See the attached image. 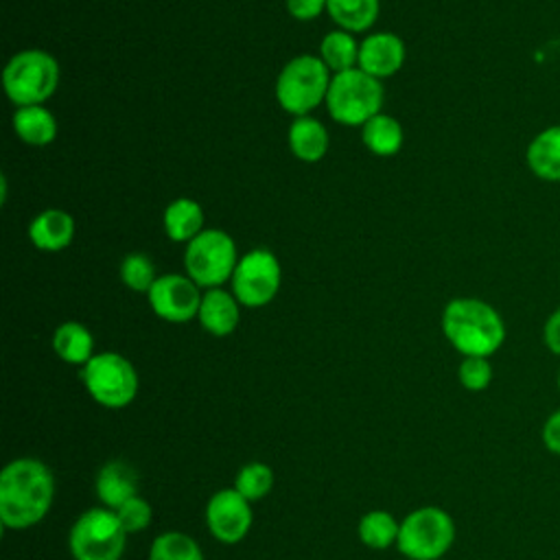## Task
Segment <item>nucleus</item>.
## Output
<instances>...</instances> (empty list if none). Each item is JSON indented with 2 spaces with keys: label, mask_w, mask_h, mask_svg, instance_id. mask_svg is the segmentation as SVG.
I'll use <instances>...</instances> for the list:
<instances>
[{
  "label": "nucleus",
  "mask_w": 560,
  "mask_h": 560,
  "mask_svg": "<svg viewBox=\"0 0 560 560\" xmlns=\"http://www.w3.org/2000/svg\"><path fill=\"white\" fill-rule=\"evenodd\" d=\"M52 470L35 457L11 459L0 472V523L4 529H28L50 510Z\"/></svg>",
  "instance_id": "f257e3e1"
},
{
  "label": "nucleus",
  "mask_w": 560,
  "mask_h": 560,
  "mask_svg": "<svg viewBox=\"0 0 560 560\" xmlns=\"http://www.w3.org/2000/svg\"><path fill=\"white\" fill-rule=\"evenodd\" d=\"M442 332L462 357H492L505 341V324L494 306L477 298H455L444 306Z\"/></svg>",
  "instance_id": "f03ea898"
},
{
  "label": "nucleus",
  "mask_w": 560,
  "mask_h": 560,
  "mask_svg": "<svg viewBox=\"0 0 560 560\" xmlns=\"http://www.w3.org/2000/svg\"><path fill=\"white\" fill-rule=\"evenodd\" d=\"M383 96L381 79L363 72L361 68H350L330 79L326 105L337 122L365 125L370 118L381 114Z\"/></svg>",
  "instance_id": "7ed1b4c3"
},
{
  "label": "nucleus",
  "mask_w": 560,
  "mask_h": 560,
  "mask_svg": "<svg viewBox=\"0 0 560 560\" xmlns=\"http://www.w3.org/2000/svg\"><path fill=\"white\" fill-rule=\"evenodd\" d=\"M4 92L18 107L42 105L59 83V66L46 50H22L13 55L2 74Z\"/></svg>",
  "instance_id": "20e7f679"
},
{
  "label": "nucleus",
  "mask_w": 560,
  "mask_h": 560,
  "mask_svg": "<svg viewBox=\"0 0 560 560\" xmlns=\"http://www.w3.org/2000/svg\"><path fill=\"white\" fill-rule=\"evenodd\" d=\"M455 542V523L438 505H422L400 521L396 549L409 560H440Z\"/></svg>",
  "instance_id": "39448f33"
},
{
  "label": "nucleus",
  "mask_w": 560,
  "mask_h": 560,
  "mask_svg": "<svg viewBox=\"0 0 560 560\" xmlns=\"http://www.w3.org/2000/svg\"><path fill=\"white\" fill-rule=\"evenodd\" d=\"M127 545V532L109 508L85 510L68 534V547L74 560H120Z\"/></svg>",
  "instance_id": "423d86ee"
},
{
  "label": "nucleus",
  "mask_w": 560,
  "mask_h": 560,
  "mask_svg": "<svg viewBox=\"0 0 560 560\" xmlns=\"http://www.w3.org/2000/svg\"><path fill=\"white\" fill-rule=\"evenodd\" d=\"M328 72V66L313 55H300L287 61L276 81V98L282 109L300 118L326 101L330 88Z\"/></svg>",
  "instance_id": "0eeeda50"
},
{
  "label": "nucleus",
  "mask_w": 560,
  "mask_h": 560,
  "mask_svg": "<svg viewBox=\"0 0 560 560\" xmlns=\"http://www.w3.org/2000/svg\"><path fill=\"white\" fill-rule=\"evenodd\" d=\"M81 381L88 394L105 409H122L138 394V372L118 352L94 354L81 368Z\"/></svg>",
  "instance_id": "6e6552de"
},
{
  "label": "nucleus",
  "mask_w": 560,
  "mask_h": 560,
  "mask_svg": "<svg viewBox=\"0 0 560 560\" xmlns=\"http://www.w3.org/2000/svg\"><path fill=\"white\" fill-rule=\"evenodd\" d=\"M184 265L197 287L217 289L232 278L238 265L236 245L223 230H203L188 241Z\"/></svg>",
  "instance_id": "1a4fd4ad"
},
{
  "label": "nucleus",
  "mask_w": 560,
  "mask_h": 560,
  "mask_svg": "<svg viewBox=\"0 0 560 560\" xmlns=\"http://www.w3.org/2000/svg\"><path fill=\"white\" fill-rule=\"evenodd\" d=\"M280 262L269 249H252L247 252L234 273H232V289L238 304L258 308L269 304L278 289H280Z\"/></svg>",
  "instance_id": "9d476101"
},
{
  "label": "nucleus",
  "mask_w": 560,
  "mask_h": 560,
  "mask_svg": "<svg viewBox=\"0 0 560 560\" xmlns=\"http://www.w3.org/2000/svg\"><path fill=\"white\" fill-rule=\"evenodd\" d=\"M252 521L254 514L249 501L234 488L217 490L206 503V525L223 545L241 542L247 536Z\"/></svg>",
  "instance_id": "9b49d317"
},
{
  "label": "nucleus",
  "mask_w": 560,
  "mask_h": 560,
  "mask_svg": "<svg viewBox=\"0 0 560 560\" xmlns=\"http://www.w3.org/2000/svg\"><path fill=\"white\" fill-rule=\"evenodd\" d=\"M147 295L153 313L173 324L190 322L201 306L199 287L188 276L179 273L158 276Z\"/></svg>",
  "instance_id": "f8f14e48"
},
{
  "label": "nucleus",
  "mask_w": 560,
  "mask_h": 560,
  "mask_svg": "<svg viewBox=\"0 0 560 560\" xmlns=\"http://www.w3.org/2000/svg\"><path fill=\"white\" fill-rule=\"evenodd\" d=\"M405 61V44L394 33H374L359 46V68L376 79L392 77Z\"/></svg>",
  "instance_id": "ddd939ff"
},
{
  "label": "nucleus",
  "mask_w": 560,
  "mask_h": 560,
  "mask_svg": "<svg viewBox=\"0 0 560 560\" xmlns=\"http://www.w3.org/2000/svg\"><path fill=\"white\" fill-rule=\"evenodd\" d=\"M94 488L101 505L116 510L138 494V472L129 462L112 459L101 466Z\"/></svg>",
  "instance_id": "4468645a"
},
{
  "label": "nucleus",
  "mask_w": 560,
  "mask_h": 560,
  "mask_svg": "<svg viewBox=\"0 0 560 560\" xmlns=\"http://www.w3.org/2000/svg\"><path fill=\"white\" fill-rule=\"evenodd\" d=\"M525 164L538 179L560 184V125L545 127L529 140Z\"/></svg>",
  "instance_id": "2eb2a0df"
},
{
  "label": "nucleus",
  "mask_w": 560,
  "mask_h": 560,
  "mask_svg": "<svg viewBox=\"0 0 560 560\" xmlns=\"http://www.w3.org/2000/svg\"><path fill=\"white\" fill-rule=\"evenodd\" d=\"M197 317L203 330H208L214 337H225L234 332V328L238 326V317H241L238 300L219 287L208 289L201 295V306Z\"/></svg>",
  "instance_id": "dca6fc26"
},
{
  "label": "nucleus",
  "mask_w": 560,
  "mask_h": 560,
  "mask_svg": "<svg viewBox=\"0 0 560 560\" xmlns=\"http://www.w3.org/2000/svg\"><path fill=\"white\" fill-rule=\"evenodd\" d=\"M74 236V219L59 208L39 212L28 225V238L44 252H59L70 245Z\"/></svg>",
  "instance_id": "f3484780"
},
{
  "label": "nucleus",
  "mask_w": 560,
  "mask_h": 560,
  "mask_svg": "<svg viewBox=\"0 0 560 560\" xmlns=\"http://www.w3.org/2000/svg\"><path fill=\"white\" fill-rule=\"evenodd\" d=\"M289 149L295 158L304 162H317L328 151V131L326 127L308 116L293 120L289 129Z\"/></svg>",
  "instance_id": "a211bd4d"
},
{
  "label": "nucleus",
  "mask_w": 560,
  "mask_h": 560,
  "mask_svg": "<svg viewBox=\"0 0 560 560\" xmlns=\"http://www.w3.org/2000/svg\"><path fill=\"white\" fill-rule=\"evenodd\" d=\"M52 350L61 361L83 368L94 357L92 332L79 322H63L52 332Z\"/></svg>",
  "instance_id": "6ab92c4d"
},
{
  "label": "nucleus",
  "mask_w": 560,
  "mask_h": 560,
  "mask_svg": "<svg viewBox=\"0 0 560 560\" xmlns=\"http://www.w3.org/2000/svg\"><path fill=\"white\" fill-rule=\"evenodd\" d=\"M13 129L26 144L44 147L55 140L57 120L44 105H28L13 114Z\"/></svg>",
  "instance_id": "aec40b11"
},
{
  "label": "nucleus",
  "mask_w": 560,
  "mask_h": 560,
  "mask_svg": "<svg viewBox=\"0 0 560 560\" xmlns=\"http://www.w3.org/2000/svg\"><path fill=\"white\" fill-rule=\"evenodd\" d=\"M201 225H203V210L197 201H192L188 197H179V199L171 201L164 210V230L171 241L188 243L199 232H203Z\"/></svg>",
  "instance_id": "412c9836"
},
{
  "label": "nucleus",
  "mask_w": 560,
  "mask_h": 560,
  "mask_svg": "<svg viewBox=\"0 0 560 560\" xmlns=\"http://www.w3.org/2000/svg\"><path fill=\"white\" fill-rule=\"evenodd\" d=\"M326 11L341 31L359 33L376 22L378 0H328Z\"/></svg>",
  "instance_id": "4be33fe9"
},
{
  "label": "nucleus",
  "mask_w": 560,
  "mask_h": 560,
  "mask_svg": "<svg viewBox=\"0 0 560 560\" xmlns=\"http://www.w3.org/2000/svg\"><path fill=\"white\" fill-rule=\"evenodd\" d=\"M361 140L372 153L387 158L398 153V149L402 147V127L396 118L387 114H376L363 125Z\"/></svg>",
  "instance_id": "5701e85b"
},
{
  "label": "nucleus",
  "mask_w": 560,
  "mask_h": 560,
  "mask_svg": "<svg viewBox=\"0 0 560 560\" xmlns=\"http://www.w3.org/2000/svg\"><path fill=\"white\" fill-rule=\"evenodd\" d=\"M400 523L385 510H372L359 521V540L370 549H389L398 542Z\"/></svg>",
  "instance_id": "b1692460"
},
{
  "label": "nucleus",
  "mask_w": 560,
  "mask_h": 560,
  "mask_svg": "<svg viewBox=\"0 0 560 560\" xmlns=\"http://www.w3.org/2000/svg\"><path fill=\"white\" fill-rule=\"evenodd\" d=\"M149 560H203L199 542L184 532H164L153 538Z\"/></svg>",
  "instance_id": "393cba45"
},
{
  "label": "nucleus",
  "mask_w": 560,
  "mask_h": 560,
  "mask_svg": "<svg viewBox=\"0 0 560 560\" xmlns=\"http://www.w3.org/2000/svg\"><path fill=\"white\" fill-rule=\"evenodd\" d=\"M322 61L328 70L343 72L359 63V46L348 31H332L322 39Z\"/></svg>",
  "instance_id": "a878e982"
},
{
  "label": "nucleus",
  "mask_w": 560,
  "mask_h": 560,
  "mask_svg": "<svg viewBox=\"0 0 560 560\" xmlns=\"http://www.w3.org/2000/svg\"><path fill=\"white\" fill-rule=\"evenodd\" d=\"M249 503L265 499L273 488V470L262 462H249L238 468L232 486Z\"/></svg>",
  "instance_id": "bb28decb"
},
{
  "label": "nucleus",
  "mask_w": 560,
  "mask_h": 560,
  "mask_svg": "<svg viewBox=\"0 0 560 560\" xmlns=\"http://www.w3.org/2000/svg\"><path fill=\"white\" fill-rule=\"evenodd\" d=\"M120 280L131 289V291H147L153 287V282L158 280L155 276V267L151 262V258L142 252H131L122 258L120 262Z\"/></svg>",
  "instance_id": "cd10ccee"
},
{
  "label": "nucleus",
  "mask_w": 560,
  "mask_h": 560,
  "mask_svg": "<svg viewBox=\"0 0 560 560\" xmlns=\"http://www.w3.org/2000/svg\"><path fill=\"white\" fill-rule=\"evenodd\" d=\"M457 378L468 392H483L492 383V365L488 357H464L457 368Z\"/></svg>",
  "instance_id": "c85d7f7f"
},
{
  "label": "nucleus",
  "mask_w": 560,
  "mask_h": 560,
  "mask_svg": "<svg viewBox=\"0 0 560 560\" xmlns=\"http://www.w3.org/2000/svg\"><path fill=\"white\" fill-rule=\"evenodd\" d=\"M120 525L125 527L127 534H136V532H142L151 525V518H153V510H151V503L147 499H142L140 494L131 497L129 501H125L120 508L114 510Z\"/></svg>",
  "instance_id": "c756f323"
},
{
  "label": "nucleus",
  "mask_w": 560,
  "mask_h": 560,
  "mask_svg": "<svg viewBox=\"0 0 560 560\" xmlns=\"http://www.w3.org/2000/svg\"><path fill=\"white\" fill-rule=\"evenodd\" d=\"M542 343L551 354L560 357V306L553 308L542 324Z\"/></svg>",
  "instance_id": "7c9ffc66"
},
{
  "label": "nucleus",
  "mask_w": 560,
  "mask_h": 560,
  "mask_svg": "<svg viewBox=\"0 0 560 560\" xmlns=\"http://www.w3.org/2000/svg\"><path fill=\"white\" fill-rule=\"evenodd\" d=\"M540 438H542V444L549 453L560 455V409H556L553 413L547 416V420L542 424V431H540Z\"/></svg>",
  "instance_id": "2f4dec72"
},
{
  "label": "nucleus",
  "mask_w": 560,
  "mask_h": 560,
  "mask_svg": "<svg viewBox=\"0 0 560 560\" xmlns=\"http://www.w3.org/2000/svg\"><path fill=\"white\" fill-rule=\"evenodd\" d=\"M328 0H287V9L295 20H313L326 9Z\"/></svg>",
  "instance_id": "473e14b6"
},
{
  "label": "nucleus",
  "mask_w": 560,
  "mask_h": 560,
  "mask_svg": "<svg viewBox=\"0 0 560 560\" xmlns=\"http://www.w3.org/2000/svg\"><path fill=\"white\" fill-rule=\"evenodd\" d=\"M558 389H560V370H558Z\"/></svg>",
  "instance_id": "72a5a7b5"
}]
</instances>
